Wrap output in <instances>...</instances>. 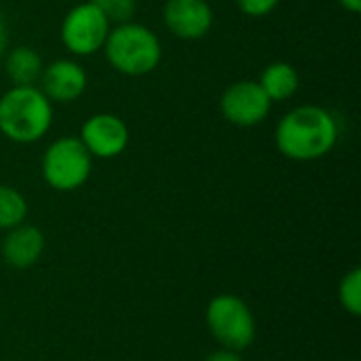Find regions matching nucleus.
<instances>
[{
	"label": "nucleus",
	"instance_id": "39448f33",
	"mask_svg": "<svg viewBox=\"0 0 361 361\" xmlns=\"http://www.w3.org/2000/svg\"><path fill=\"white\" fill-rule=\"evenodd\" d=\"M212 336L231 351H245L256 338V319L250 307L235 294L216 296L205 313Z\"/></svg>",
	"mask_w": 361,
	"mask_h": 361
},
{
	"label": "nucleus",
	"instance_id": "2eb2a0df",
	"mask_svg": "<svg viewBox=\"0 0 361 361\" xmlns=\"http://www.w3.org/2000/svg\"><path fill=\"white\" fill-rule=\"evenodd\" d=\"M338 300L343 305V309L347 313H351L353 317L361 315V271L353 269L349 271L341 286H338Z\"/></svg>",
	"mask_w": 361,
	"mask_h": 361
},
{
	"label": "nucleus",
	"instance_id": "423d86ee",
	"mask_svg": "<svg viewBox=\"0 0 361 361\" xmlns=\"http://www.w3.org/2000/svg\"><path fill=\"white\" fill-rule=\"evenodd\" d=\"M110 27L112 23L104 17V13L87 0L74 4L66 13L59 27V38L74 57H89L104 49Z\"/></svg>",
	"mask_w": 361,
	"mask_h": 361
},
{
	"label": "nucleus",
	"instance_id": "20e7f679",
	"mask_svg": "<svg viewBox=\"0 0 361 361\" xmlns=\"http://www.w3.org/2000/svg\"><path fill=\"white\" fill-rule=\"evenodd\" d=\"M91 169L93 157L74 135L53 140L40 159L42 180L57 192H72L80 188L91 178Z\"/></svg>",
	"mask_w": 361,
	"mask_h": 361
},
{
	"label": "nucleus",
	"instance_id": "1a4fd4ad",
	"mask_svg": "<svg viewBox=\"0 0 361 361\" xmlns=\"http://www.w3.org/2000/svg\"><path fill=\"white\" fill-rule=\"evenodd\" d=\"M89 76L76 59H55L42 68L38 89L51 104H72L87 91Z\"/></svg>",
	"mask_w": 361,
	"mask_h": 361
},
{
	"label": "nucleus",
	"instance_id": "f3484780",
	"mask_svg": "<svg viewBox=\"0 0 361 361\" xmlns=\"http://www.w3.org/2000/svg\"><path fill=\"white\" fill-rule=\"evenodd\" d=\"M279 2L281 0H235L239 11L247 17H267L279 6Z\"/></svg>",
	"mask_w": 361,
	"mask_h": 361
},
{
	"label": "nucleus",
	"instance_id": "6ab92c4d",
	"mask_svg": "<svg viewBox=\"0 0 361 361\" xmlns=\"http://www.w3.org/2000/svg\"><path fill=\"white\" fill-rule=\"evenodd\" d=\"M6 47H8V32H6V23H4V19L0 17V57H4Z\"/></svg>",
	"mask_w": 361,
	"mask_h": 361
},
{
	"label": "nucleus",
	"instance_id": "aec40b11",
	"mask_svg": "<svg viewBox=\"0 0 361 361\" xmlns=\"http://www.w3.org/2000/svg\"><path fill=\"white\" fill-rule=\"evenodd\" d=\"M345 11H349V13H360L361 11V0H336Z\"/></svg>",
	"mask_w": 361,
	"mask_h": 361
},
{
	"label": "nucleus",
	"instance_id": "0eeeda50",
	"mask_svg": "<svg viewBox=\"0 0 361 361\" xmlns=\"http://www.w3.org/2000/svg\"><path fill=\"white\" fill-rule=\"evenodd\" d=\"M273 102L267 97L258 80H237L220 95V114L235 127H256L271 114Z\"/></svg>",
	"mask_w": 361,
	"mask_h": 361
},
{
	"label": "nucleus",
	"instance_id": "6e6552de",
	"mask_svg": "<svg viewBox=\"0 0 361 361\" xmlns=\"http://www.w3.org/2000/svg\"><path fill=\"white\" fill-rule=\"evenodd\" d=\"M78 140L93 159H116L129 146V127L112 112H97L80 125Z\"/></svg>",
	"mask_w": 361,
	"mask_h": 361
},
{
	"label": "nucleus",
	"instance_id": "f8f14e48",
	"mask_svg": "<svg viewBox=\"0 0 361 361\" xmlns=\"http://www.w3.org/2000/svg\"><path fill=\"white\" fill-rule=\"evenodd\" d=\"M258 85L262 87L267 97L273 104H277V102H288L290 97L296 95L300 87V76L290 61H273L262 70Z\"/></svg>",
	"mask_w": 361,
	"mask_h": 361
},
{
	"label": "nucleus",
	"instance_id": "a211bd4d",
	"mask_svg": "<svg viewBox=\"0 0 361 361\" xmlns=\"http://www.w3.org/2000/svg\"><path fill=\"white\" fill-rule=\"evenodd\" d=\"M205 361H241V355H239V351H231V349H218V351H214V353H209Z\"/></svg>",
	"mask_w": 361,
	"mask_h": 361
},
{
	"label": "nucleus",
	"instance_id": "dca6fc26",
	"mask_svg": "<svg viewBox=\"0 0 361 361\" xmlns=\"http://www.w3.org/2000/svg\"><path fill=\"white\" fill-rule=\"evenodd\" d=\"M93 2L104 17L110 23H125V21H133V15L137 11V0H89Z\"/></svg>",
	"mask_w": 361,
	"mask_h": 361
},
{
	"label": "nucleus",
	"instance_id": "f03ea898",
	"mask_svg": "<svg viewBox=\"0 0 361 361\" xmlns=\"http://www.w3.org/2000/svg\"><path fill=\"white\" fill-rule=\"evenodd\" d=\"M53 125V104L36 87L13 85L0 95V133L15 144L42 140Z\"/></svg>",
	"mask_w": 361,
	"mask_h": 361
},
{
	"label": "nucleus",
	"instance_id": "9d476101",
	"mask_svg": "<svg viewBox=\"0 0 361 361\" xmlns=\"http://www.w3.org/2000/svg\"><path fill=\"white\" fill-rule=\"evenodd\" d=\"M163 21L169 34L180 40H199L214 25V8L207 0H167Z\"/></svg>",
	"mask_w": 361,
	"mask_h": 361
},
{
	"label": "nucleus",
	"instance_id": "9b49d317",
	"mask_svg": "<svg viewBox=\"0 0 361 361\" xmlns=\"http://www.w3.org/2000/svg\"><path fill=\"white\" fill-rule=\"evenodd\" d=\"M0 252L8 267L21 271L30 269L40 260L44 252V235L40 233V228L21 222L19 226L6 231Z\"/></svg>",
	"mask_w": 361,
	"mask_h": 361
},
{
	"label": "nucleus",
	"instance_id": "7ed1b4c3",
	"mask_svg": "<svg viewBox=\"0 0 361 361\" xmlns=\"http://www.w3.org/2000/svg\"><path fill=\"white\" fill-rule=\"evenodd\" d=\"M102 51L118 74L131 78L154 72L163 59V44L157 32L137 21H125L110 27Z\"/></svg>",
	"mask_w": 361,
	"mask_h": 361
},
{
	"label": "nucleus",
	"instance_id": "f257e3e1",
	"mask_svg": "<svg viewBox=\"0 0 361 361\" xmlns=\"http://www.w3.org/2000/svg\"><path fill=\"white\" fill-rule=\"evenodd\" d=\"M341 127L336 116L324 106L302 104L288 110L275 127L277 150L298 163L328 157L338 144Z\"/></svg>",
	"mask_w": 361,
	"mask_h": 361
},
{
	"label": "nucleus",
	"instance_id": "ddd939ff",
	"mask_svg": "<svg viewBox=\"0 0 361 361\" xmlns=\"http://www.w3.org/2000/svg\"><path fill=\"white\" fill-rule=\"evenodd\" d=\"M4 55H6L4 57V74L13 85H17V87L38 85L44 63L36 49L15 47Z\"/></svg>",
	"mask_w": 361,
	"mask_h": 361
},
{
	"label": "nucleus",
	"instance_id": "4468645a",
	"mask_svg": "<svg viewBox=\"0 0 361 361\" xmlns=\"http://www.w3.org/2000/svg\"><path fill=\"white\" fill-rule=\"evenodd\" d=\"M27 216L25 197L6 184H0V231H8L19 226Z\"/></svg>",
	"mask_w": 361,
	"mask_h": 361
}]
</instances>
